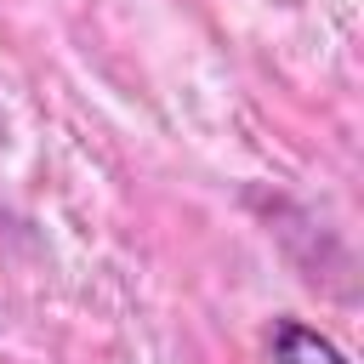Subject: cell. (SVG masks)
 I'll list each match as a JSON object with an SVG mask.
<instances>
[{"label":"cell","instance_id":"cell-1","mask_svg":"<svg viewBox=\"0 0 364 364\" xmlns=\"http://www.w3.org/2000/svg\"><path fill=\"white\" fill-rule=\"evenodd\" d=\"M267 353H273V364H347V353L324 330H313L301 318H273Z\"/></svg>","mask_w":364,"mask_h":364}]
</instances>
